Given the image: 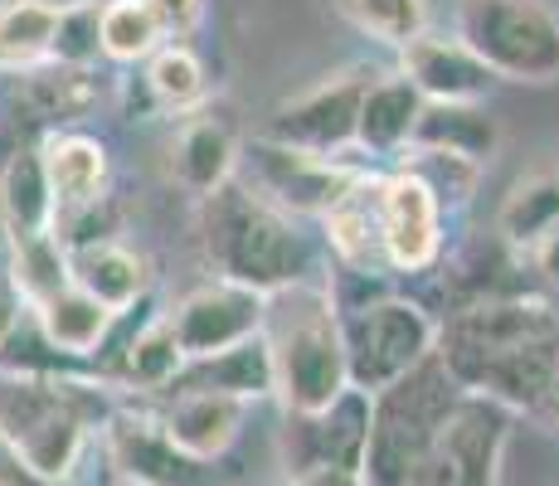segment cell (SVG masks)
<instances>
[{
	"label": "cell",
	"mask_w": 559,
	"mask_h": 486,
	"mask_svg": "<svg viewBox=\"0 0 559 486\" xmlns=\"http://www.w3.org/2000/svg\"><path fill=\"white\" fill-rule=\"evenodd\" d=\"M0 486H79V482H53V477H39V472H29L20 458H10L5 448H0Z\"/></svg>",
	"instance_id": "34"
},
{
	"label": "cell",
	"mask_w": 559,
	"mask_h": 486,
	"mask_svg": "<svg viewBox=\"0 0 559 486\" xmlns=\"http://www.w3.org/2000/svg\"><path fill=\"white\" fill-rule=\"evenodd\" d=\"M20 317H25V307H20L15 287H10V283H5V277H0V355H5V345H10V336H15Z\"/></svg>",
	"instance_id": "37"
},
{
	"label": "cell",
	"mask_w": 559,
	"mask_h": 486,
	"mask_svg": "<svg viewBox=\"0 0 559 486\" xmlns=\"http://www.w3.org/2000/svg\"><path fill=\"white\" fill-rule=\"evenodd\" d=\"M39 161H45L53 214H79L107 200V180H112V161L107 146L88 132H49L39 137Z\"/></svg>",
	"instance_id": "14"
},
{
	"label": "cell",
	"mask_w": 559,
	"mask_h": 486,
	"mask_svg": "<svg viewBox=\"0 0 559 486\" xmlns=\"http://www.w3.org/2000/svg\"><path fill=\"white\" fill-rule=\"evenodd\" d=\"M394 73H404L424 103H481L487 88L497 83L467 49L457 45V35L448 39V35H428V29L414 39V45L400 49V69Z\"/></svg>",
	"instance_id": "13"
},
{
	"label": "cell",
	"mask_w": 559,
	"mask_h": 486,
	"mask_svg": "<svg viewBox=\"0 0 559 486\" xmlns=\"http://www.w3.org/2000/svg\"><path fill=\"white\" fill-rule=\"evenodd\" d=\"M186 370L176 336H170L166 317H152L132 341L117 351V365L107 370V389H170L176 375Z\"/></svg>",
	"instance_id": "26"
},
{
	"label": "cell",
	"mask_w": 559,
	"mask_h": 486,
	"mask_svg": "<svg viewBox=\"0 0 559 486\" xmlns=\"http://www.w3.org/2000/svg\"><path fill=\"white\" fill-rule=\"evenodd\" d=\"M457 45L501 83L559 79V20L540 0H457Z\"/></svg>",
	"instance_id": "5"
},
{
	"label": "cell",
	"mask_w": 559,
	"mask_h": 486,
	"mask_svg": "<svg viewBox=\"0 0 559 486\" xmlns=\"http://www.w3.org/2000/svg\"><path fill=\"white\" fill-rule=\"evenodd\" d=\"M69 283L88 292L93 301H103L112 317H122L152 287V263L117 239H93V244L69 248Z\"/></svg>",
	"instance_id": "19"
},
{
	"label": "cell",
	"mask_w": 559,
	"mask_h": 486,
	"mask_svg": "<svg viewBox=\"0 0 559 486\" xmlns=\"http://www.w3.org/2000/svg\"><path fill=\"white\" fill-rule=\"evenodd\" d=\"M98 103H103V83L93 69L39 63V69L20 73V83H15V112H25L29 127H45V137L79 122V117H88Z\"/></svg>",
	"instance_id": "17"
},
{
	"label": "cell",
	"mask_w": 559,
	"mask_h": 486,
	"mask_svg": "<svg viewBox=\"0 0 559 486\" xmlns=\"http://www.w3.org/2000/svg\"><path fill=\"white\" fill-rule=\"evenodd\" d=\"M321 229H326L331 253L341 258V268L360 277H384V244H380V176L365 170V176L321 214Z\"/></svg>",
	"instance_id": "16"
},
{
	"label": "cell",
	"mask_w": 559,
	"mask_h": 486,
	"mask_svg": "<svg viewBox=\"0 0 559 486\" xmlns=\"http://www.w3.org/2000/svg\"><path fill=\"white\" fill-rule=\"evenodd\" d=\"M122 486H152V482H122Z\"/></svg>",
	"instance_id": "39"
},
{
	"label": "cell",
	"mask_w": 559,
	"mask_h": 486,
	"mask_svg": "<svg viewBox=\"0 0 559 486\" xmlns=\"http://www.w3.org/2000/svg\"><path fill=\"white\" fill-rule=\"evenodd\" d=\"M5 283L15 287L20 307H35V301H45L49 292H59L63 283H69V253H63V244L53 239H35V244H20L10 248V273Z\"/></svg>",
	"instance_id": "30"
},
{
	"label": "cell",
	"mask_w": 559,
	"mask_h": 486,
	"mask_svg": "<svg viewBox=\"0 0 559 486\" xmlns=\"http://www.w3.org/2000/svg\"><path fill=\"white\" fill-rule=\"evenodd\" d=\"M462 399L457 380L438 351L424 365L394 380L370 399V434H365L360 482L365 486H418L428 467V452L438 442V428Z\"/></svg>",
	"instance_id": "4"
},
{
	"label": "cell",
	"mask_w": 559,
	"mask_h": 486,
	"mask_svg": "<svg viewBox=\"0 0 559 486\" xmlns=\"http://www.w3.org/2000/svg\"><path fill=\"white\" fill-rule=\"evenodd\" d=\"M525 258H531V268H535V273L545 277V283H550V287H559V229H550V234H545V239L535 244V248H531V253H525Z\"/></svg>",
	"instance_id": "35"
},
{
	"label": "cell",
	"mask_w": 559,
	"mask_h": 486,
	"mask_svg": "<svg viewBox=\"0 0 559 486\" xmlns=\"http://www.w3.org/2000/svg\"><path fill=\"white\" fill-rule=\"evenodd\" d=\"M511 408L497 399L462 394L453 414L438 428V442L428 452V467L418 486H497L501 452L511 438Z\"/></svg>",
	"instance_id": "8"
},
{
	"label": "cell",
	"mask_w": 559,
	"mask_h": 486,
	"mask_svg": "<svg viewBox=\"0 0 559 486\" xmlns=\"http://www.w3.org/2000/svg\"><path fill=\"white\" fill-rule=\"evenodd\" d=\"M501 146V122L481 103H424L408 151H433L467 166H487Z\"/></svg>",
	"instance_id": "21"
},
{
	"label": "cell",
	"mask_w": 559,
	"mask_h": 486,
	"mask_svg": "<svg viewBox=\"0 0 559 486\" xmlns=\"http://www.w3.org/2000/svg\"><path fill=\"white\" fill-rule=\"evenodd\" d=\"M166 394H229V399H243V404L273 394V370H267L263 341L234 345V351L214 355V360H190Z\"/></svg>",
	"instance_id": "24"
},
{
	"label": "cell",
	"mask_w": 559,
	"mask_h": 486,
	"mask_svg": "<svg viewBox=\"0 0 559 486\" xmlns=\"http://www.w3.org/2000/svg\"><path fill=\"white\" fill-rule=\"evenodd\" d=\"M360 176H365V166H350V161L302 156V151L273 146L258 137L249 151V180H243V186H249L258 200L273 204V210H283L287 220H293V214H317L321 220Z\"/></svg>",
	"instance_id": "9"
},
{
	"label": "cell",
	"mask_w": 559,
	"mask_h": 486,
	"mask_svg": "<svg viewBox=\"0 0 559 486\" xmlns=\"http://www.w3.org/2000/svg\"><path fill=\"white\" fill-rule=\"evenodd\" d=\"M293 434L302 438V467H350L360 472V458H365V434H370V399L360 389H346L331 408L311 418H293Z\"/></svg>",
	"instance_id": "22"
},
{
	"label": "cell",
	"mask_w": 559,
	"mask_h": 486,
	"mask_svg": "<svg viewBox=\"0 0 559 486\" xmlns=\"http://www.w3.org/2000/svg\"><path fill=\"white\" fill-rule=\"evenodd\" d=\"M29 317H35V331H39V341L49 345V355H59V360H69V365L93 360L107 345V336H112V321H117L103 301H93L88 292H79L73 283H63L59 292H49L45 301H35Z\"/></svg>",
	"instance_id": "20"
},
{
	"label": "cell",
	"mask_w": 559,
	"mask_h": 486,
	"mask_svg": "<svg viewBox=\"0 0 559 486\" xmlns=\"http://www.w3.org/2000/svg\"><path fill=\"white\" fill-rule=\"evenodd\" d=\"M53 35H59L53 0H0V69L25 73L49 63Z\"/></svg>",
	"instance_id": "27"
},
{
	"label": "cell",
	"mask_w": 559,
	"mask_h": 486,
	"mask_svg": "<svg viewBox=\"0 0 559 486\" xmlns=\"http://www.w3.org/2000/svg\"><path fill=\"white\" fill-rule=\"evenodd\" d=\"M535 418H545V424H550V428H559V375H555L550 394L540 399V408H535Z\"/></svg>",
	"instance_id": "38"
},
{
	"label": "cell",
	"mask_w": 559,
	"mask_h": 486,
	"mask_svg": "<svg viewBox=\"0 0 559 486\" xmlns=\"http://www.w3.org/2000/svg\"><path fill=\"white\" fill-rule=\"evenodd\" d=\"M550 229H559V170H540L525 176L507 190L497 210V239L511 248L515 258H525Z\"/></svg>",
	"instance_id": "25"
},
{
	"label": "cell",
	"mask_w": 559,
	"mask_h": 486,
	"mask_svg": "<svg viewBox=\"0 0 559 486\" xmlns=\"http://www.w3.org/2000/svg\"><path fill=\"white\" fill-rule=\"evenodd\" d=\"M239 137L224 117L214 112H195L180 122L176 142H170V180H176L186 194H214L219 186H229L239 176Z\"/></svg>",
	"instance_id": "15"
},
{
	"label": "cell",
	"mask_w": 559,
	"mask_h": 486,
	"mask_svg": "<svg viewBox=\"0 0 559 486\" xmlns=\"http://www.w3.org/2000/svg\"><path fill=\"white\" fill-rule=\"evenodd\" d=\"M146 93H152V107L156 112H195L204 103V63L190 45H160L152 59H146V73H142Z\"/></svg>",
	"instance_id": "28"
},
{
	"label": "cell",
	"mask_w": 559,
	"mask_h": 486,
	"mask_svg": "<svg viewBox=\"0 0 559 486\" xmlns=\"http://www.w3.org/2000/svg\"><path fill=\"white\" fill-rule=\"evenodd\" d=\"M263 341L273 394L283 399L287 418H311L346 394V351H341V321L331 287L302 283L277 287L263 297Z\"/></svg>",
	"instance_id": "1"
},
{
	"label": "cell",
	"mask_w": 559,
	"mask_h": 486,
	"mask_svg": "<svg viewBox=\"0 0 559 486\" xmlns=\"http://www.w3.org/2000/svg\"><path fill=\"white\" fill-rule=\"evenodd\" d=\"M418 112H424V97L404 73H374L356 112V151L370 161H400L414 142Z\"/></svg>",
	"instance_id": "18"
},
{
	"label": "cell",
	"mask_w": 559,
	"mask_h": 486,
	"mask_svg": "<svg viewBox=\"0 0 559 486\" xmlns=\"http://www.w3.org/2000/svg\"><path fill=\"white\" fill-rule=\"evenodd\" d=\"M103 380L79 375H20L0 370V448L29 472L73 482L88 434L103 418Z\"/></svg>",
	"instance_id": "2"
},
{
	"label": "cell",
	"mask_w": 559,
	"mask_h": 486,
	"mask_svg": "<svg viewBox=\"0 0 559 486\" xmlns=\"http://www.w3.org/2000/svg\"><path fill=\"white\" fill-rule=\"evenodd\" d=\"M0 229H5L10 248L53 234V194L39 146H15L0 170Z\"/></svg>",
	"instance_id": "23"
},
{
	"label": "cell",
	"mask_w": 559,
	"mask_h": 486,
	"mask_svg": "<svg viewBox=\"0 0 559 486\" xmlns=\"http://www.w3.org/2000/svg\"><path fill=\"white\" fill-rule=\"evenodd\" d=\"M176 336L180 355L190 360H214V355L234 351V345H249L258 341V327H263V297L249 287H234V283H204L195 292L176 301L170 311H160Z\"/></svg>",
	"instance_id": "10"
},
{
	"label": "cell",
	"mask_w": 559,
	"mask_h": 486,
	"mask_svg": "<svg viewBox=\"0 0 559 486\" xmlns=\"http://www.w3.org/2000/svg\"><path fill=\"white\" fill-rule=\"evenodd\" d=\"M336 321L346 351V384L365 399L404 380L438 351V321L408 297H370L346 311L336 307Z\"/></svg>",
	"instance_id": "6"
},
{
	"label": "cell",
	"mask_w": 559,
	"mask_h": 486,
	"mask_svg": "<svg viewBox=\"0 0 559 486\" xmlns=\"http://www.w3.org/2000/svg\"><path fill=\"white\" fill-rule=\"evenodd\" d=\"M146 10L160 29V45H186L204 20V0H146Z\"/></svg>",
	"instance_id": "33"
},
{
	"label": "cell",
	"mask_w": 559,
	"mask_h": 486,
	"mask_svg": "<svg viewBox=\"0 0 559 486\" xmlns=\"http://www.w3.org/2000/svg\"><path fill=\"white\" fill-rule=\"evenodd\" d=\"M341 5L365 35L390 49L414 45L428 29V0H341Z\"/></svg>",
	"instance_id": "31"
},
{
	"label": "cell",
	"mask_w": 559,
	"mask_h": 486,
	"mask_svg": "<svg viewBox=\"0 0 559 486\" xmlns=\"http://www.w3.org/2000/svg\"><path fill=\"white\" fill-rule=\"evenodd\" d=\"M200 244L219 283L249 287L258 297L307 277L302 234L283 210L258 200L239 176L200 200Z\"/></svg>",
	"instance_id": "3"
},
{
	"label": "cell",
	"mask_w": 559,
	"mask_h": 486,
	"mask_svg": "<svg viewBox=\"0 0 559 486\" xmlns=\"http://www.w3.org/2000/svg\"><path fill=\"white\" fill-rule=\"evenodd\" d=\"M249 404L229 394H170V404L156 414V434L170 448V458L214 462L234 448Z\"/></svg>",
	"instance_id": "12"
},
{
	"label": "cell",
	"mask_w": 559,
	"mask_h": 486,
	"mask_svg": "<svg viewBox=\"0 0 559 486\" xmlns=\"http://www.w3.org/2000/svg\"><path fill=\"white\" fill-rule=\"evenodd\" d=\"M98 49L112 63H142L160 49V29L146 0H103L98 5Z\"/></svg>",
	"instance_id": "29"
},
{
	"label": "cell",
	"mask_w": 559,
	"mask_h": 486,
	"mask_svg": "<svg viewBox=\"0 0 559 486\" xmlns=\"http://www.w3.org/2000/svg\"><path fill=\"white\" fill-rule=\"evenodd\" d=\"M293 486H365V482L350 467H302L293 477Z\"/></svg>",
	"instance_id": "36"
},
{
	"label": "cell",
	"mask_w": 559,
	"mask_h": 486,
	"mask_svg": "<svg viewBox=\"0 0 559 486\" xmlns=\"http://www.w3.org/2000/svg\"><path fill=\"white\" fill-rule=\"evenodd\" d=\"M98 0H69L59 5V35H53L49 63H69V69H93L98 63Z\"/></svg>",
	"instance_id": "32"
},
{
	"label": "cell",
	"mask_w": 559,
	"mask_h": 486,
	"mask_svg": "<svg viewBox=\"0 0 559 486\" xmlns=\"http://www.w3.org/2000/svg\"><path fill=\"white\" fill-rule=\"evenodd\" d=\"M370 69H341L326 73L321 83H311L297 97L273 107V117L263 122V142L302 151V156L341 161L346 151H356V112L360 97L370 88Z\"/></svg>",
	"instance_id": "7"
},
{
	"label": "cell",
	"mask_w": 559,
	"mask_h": 486,
	"mask_svg": "<svg viewBox=\"0 0 559 486\" xmlns=\"http://www.w3.org/2000/svg\"><path fill=\"white\" fill-rule=\"evenodd\" d=\"M380 244L390 273H428L443 258V204L408 166L380 176Z\"/></svg>",
	"instance_id": "11"
}]
</instances>
